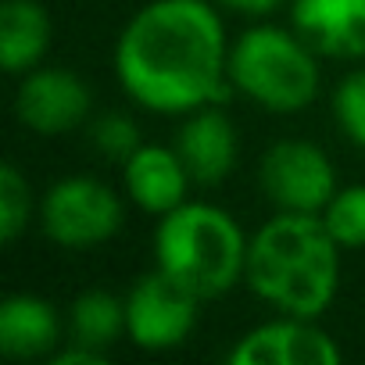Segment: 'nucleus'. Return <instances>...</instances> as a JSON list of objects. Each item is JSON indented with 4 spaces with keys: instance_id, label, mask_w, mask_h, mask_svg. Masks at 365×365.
Returning a JSON list of instances; mask_svg holds the SVG:
<instances>
[{
    "instance_id": "nucleus-11",
    "label": "nucleus",
    "mask_w": 365,
    "mask_h": 365,
    "mask_svg": "<svg viewBox=\"0 0 365 365\" xmlns=\"http://www.w3.org/2000/svg\"><path fill=\"white\" fill-rule=\"evenodd\" d=\"M190 168L182 165L175 147L161 143H140L125 161H122V187L129 201L150 215H168L187 201L190 190Z\"/></svg>"
},
{
    "instance_id": "nucleus-17",
    "label": "nucleus",
    "mask_w": 365,
    "mask_h": 365,
    "mask_svg": "<svg viewBox=\"0 0 365 365\" xmlns=\"http://www.w3.org/2000/svg\"><path fill=\"white\" fill-rule=\"evenodd\" d=\"M33 215V187L15 161L0 165V240L15 244L29 230Z\"/></svg>"
},
{
    "instance_id": "nucleus-5",
    "label": "nucleus",
    "mask_w": 365,
    "mask_h": 365,
    "mask_svg": "<svg viewBox=\"0 0 365 365\" xmlns=\"http://www.w3.org/2000/svg\"><path fill=\"white\" fill-rule=\"evenodd\" d=\"M40 230L68 251L101 247L122 230V201L97 175H65L40 201Z\"/></svg>"
},
{
    "instance_id": "nucleus-10",
    "label": "nucleus",
    "mask_w": 365,
    "mask_h": 365,
    "mask_svg": "<svg viewBox=\"0 0 365 365\" xmlns=\"http://www.w3.org/2000/svg\"><path fill=\"white\" fill-rule=\"evenodd\" d=\"M290 22L319 58H365V0H290Z\"/></svg>"
},
{
    "instance_id": "nucleus-7",
    "label": "nucleus",
    "mask_w": 365,
    "mask_h": 365,
    "mask_svg": "<svg viewBox=\"0 0 365 365\" xmlns=\"http://www.w3.org/2000/svg\"><path fill=\"white\" fill-rule=\"evenodd\" d=\"M258 182L276 212L319 215L336 194V168L312 140H276L262 154Z\"/></svg>"
},
{
    "instance_id": "nucleus-6",
    "label": "nucleus",
    "mask_w": 365,
    "mask_h": 365,
    "mask_svg": "<svg viewBox=\"0 0 365 365\" xmlns=\"http://www.w3.org/2000/svg\"><path fill=\"white\" fill-rule=\"evenodd\" d=\"M201 294L175 276L154 269L125 294V336L143 351H172L187 344L201 315Z\"/></svg>"
},
{
    "instance_id": "nucleus-1",
    "label": "nucleus",
    "mask_w": 365,
    "mask_h": 365,
    "mask_svg": "<svg viewBox=\"0 0 365 365\" xmlns=\"http://www.w3.org/2000/svg\"><path fill=\"white\" fill-rule=\"evenodd\" d=\"M115 76L125 97L154 115H190L226 104L230 40L212 0H150L115 43Z\"/></svg>"
},
{
    "instance_id": "nucleus-15",
    "label": "nucleus",
    "mask_w": 365,
    "mask_h": 365,
    "mask_svg": "<svg viewBox=\"0 0 365 365\" xmlns=\"http://www.w3.org/2000/svg\"><path fill=\"white\" fill-rule=\"evenodd\" d=\"M125 333V297L108 290H86L68 308V340L108 351Z\"/></svg>"
},
{
    "instance_id": "nucleus-3",
    "label": "nucleus",
    "mask_w": 365,
    "mask_h": 365,
    "mask_svg": "<svg viewBox=\"0 0 365 365\" xmlns=\"http://www.w3.org/2000/svg\"><path fill=\"white\" fill-rule=\"evenodd\" d=\"M247 244L240 222L205 201H182L168 215H161L154 230V262L161 272L187 283L194 294L222 297L247 272Z\"/></svg>"
},
{
    "instance_id": "nucleus-14",
    "label": "nucleus",
    "mask_w": 365,
    "mask_h": 365,
    "mask_svg": "<svg viewBox=\"0 0 365 365\" xmlns=\"http://www.w3.org/2000/svg\"><path fill=\"white\" fill-rule=\"evenodd\" d=\"M54 40L51 15L40 0H4L0 4V65L11 76L36 68Z\"/></svg>"
},
{
    "instance_id": "nucleus-16",
    "label": "nucleus",
    "mask_w": 365,
    "mask_h": 365,
    "mask_svg": "<svg viewBox=\"0 0 365 365\" xmlns=\"http://www.w3.org/2000/svg\"><path fill=\"white\" fill-rule=\"evenodd\" d=\"M329 237L344 251L365 247V182H351V187H336L329 205L319 212Z\"/></svg>"
},
{
    "instance_id": "nucleus-8",
    "label": "nucleus",
    "mask_w": 365,
    "mask_h": 365,
    "mask_svg": "<svg viewBox=\"0 0 365 365\" xmlns=\"http://www.w3.org/2000/svg\"><path fill=\"white\" fill-rule=\"evenodd\" d=\"M93 93L79 72L61 65H36L19 79L15 90V115L26 129L40 136H61L79 129L90 118Z\"/></svg>"
},
{
    "instance_id": "nucleus-18",
    "label": "nucleus",
    "mask_w": 365,
    "mask_h": 365,
    "mask_svg": "<svg viewBox=\"0 0 365 365\" xmlns=\"http://www.w3.org/2000/svg\"><path fill=\"white\" fill-rule=\"evenodd\" d=\"M333 118L340 133L365 150V68L344 76L333 90Z\"/></svg>"
},
{
    "instance_id": "nucleus-12",
    "label": "nucleus",
    "mask_w": 365,
    "mask_h": 365,
    "mask_svg": "<svg viewBox=\"0 0 365 365\" xmlns=\"http://www.w3.org/2000/svg\"><path fill=\"white\" fill-rule=\"evenodd\" d=\"M182 165L201 187H219L237 165V125L222 111V104H205L187 115L175 140Z\"/></svg>"
},
{
    "instance_id": "nucleus-4",
    "label": "nucleus",
    "mask_w": 365,
    "mask_h": 365,
    "mask_svg": "<svg viewBox=\"0 0 365 365\" xmlns=\"http://www.w3.org/2000/svg\"><path fill=\"white\" fill-rule=\"evenodd\" d=\"M230 79L251 104L272 115H297L319 93V54L294 26H251L230 47Z\"/></svg>"
},
{
    "instance_id": "nucleus-13",
    "label": "nucleus",
    "mask_w": 365,
    "mask_h": 365,
    "mask_svg": "<svg viewBox=\"0 0 365 365\" xmlns=\"http://www.w3.org/2000/svg\"><path fill=\"white\" fill-rule=\"evenodd\" d=\"M61 340V315L47 297L11 294L0 304V351L8 358L29 361L54 354Z\"/></svg>"
},
{
    "instance_id": "nucleus-19",
    "label": "nucleus",
    "mask_w": 365,
    "mask_h": 365,
    "mask_svg": "<svg viewBox=\"0 0 365 365\" xmlns=\"http://www.w3.org/2000/svg\"><path fill=\"white\" fill-rule=\"evenodd\" d=\"M90 140H93V147H97L104 158L125 161V158L140 147V129H136V122H133L129 115L108 111V115H101V118L90 125Z\"/></svg>"
},
{
    "instance_id": "nucleus-2",
    "label": "nucleus",
    "mask_w": 365,
    "mask_h": 365,
    "mask_svg": "<svg viewBox=\"0 0 365 365\" xmlns=\"http://www.w3.org/2000/svg\"><path fill=\"white\" fill-rule=\"evenodd\" d=\"M340 251L322 215L276 212L247 244L244 283L279 315L319 319L340 287Z\"/></svg>"
},
{
    "instance_id": "nucleus-9",
    "label": "nucleus",
    "mask_w": 365,
    "mask_h": 365,
    "mask_svg": "<svg viewBox=\"0 0 365 365\" xmlns=\"http://www.w3.org/2000/svg\"><path fill=\"white\" fill-rule=\"evenodd\" d=\"M233 365H336V340L315 322L301 315H276L255 329H247L233 351Z\"/></svg>"
},
{
    "instance_id": "nucleus-21",
    "label": "nucleus",
    "mask_w": 365,
    "mask_h": 365,
    "mask_svg": "<svg viewBox=\"0 0 365 365\" xmlns=\"http://www.w3.org/2000/svg\"><path fill=\"white\" fill-rule=\"evenodd\" d=\"M219 8H230L237 15H247V19H262V15H272L279 8H287L290 0H215Z\"/></svg>"
},
{
    "instance_id": "nucleus-20",
    "label": "nucleus",
    "mask_w": 365,
    "mask_h": 365,
    "mask_svg": "<svg viewBox=\"0 0 365 365\" xmlns=\"http://www.w3.org/2000/svg\"><path fill=\"white\" fill-rule=\"evenodd\" d=\"M54 365H104L108 361V351H97V347H86V344H72L65 351H54L51 354Z\"/></svg>"
}]
</instances>
